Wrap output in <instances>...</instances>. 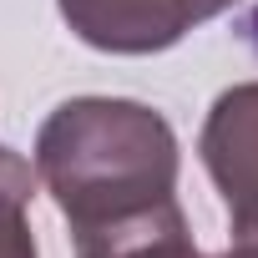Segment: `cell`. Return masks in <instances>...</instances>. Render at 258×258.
<instances>
[{
	"label": "cell",
	"mask_w": 258,
	"mask_h": 258,
	"mask_svg": "<svg viewBox=\"0 0 258 258\" xmlns=\"http://www.w3.org/2000/svg\"><path fill=\"white\" fill-rule=\"evenodd\" d=\"M76 258H208L192 233H187V213L182 203H162L147 213H132L121 223H101L86 233H71Z\"/></svg>",
	"instance_id": "obj_4"
},
{
	"label": "cell",
	"mask_w": 258,
	"mask_h": 258,
	"mask_svg": "<svg viewBox=\"0 0 258 258\" xmlns=\"http://www.w3.org/2000/svg\"><path fill=\"white\" fill-rule=\"evenodd\" d=\"M31 187H36L31 162L0 147V258H41L31 233Z\"/></svg>",
	"instance_id": "obj_5"
},
{
	"label": "cell",
	"mask_w": 258,
	"mask_h": 258,
	"mask_svg": "<svg viewBox=\"0 0 258 258\" xmlns=\"http://www.w3.org/2000/svg\"><path fill=\"white\" fill-rule=\"evenodd\" d=\"M76 41L111 56H152L218 21L238 0H56Z\"/></svg>",
	"instance_id": "obj_2"
},
{
	"label": "cell",
	"mask_w": 258,
	"mask_h": 258,
	"mask_svg": "<svg viewBox=\"0 0 258 258\" xmlns=\"http://www.w3.org/2000/svg\"><path fill=\"white\" fill-rule=\"evenodd\" d=\"M198 157L228 208L233 238H258V81H238L213 101Z\"/></svg>",
	"instance_id": "obj_3"
},
{
	"label": "cell",
	"mask_w": 258,
	"mask_h": 258,
	"mask_svg": "<svg viewBox=\"0 0 258 258\" xmlns=\"http://www.w3.org/2000/svg\"><path fill=\"white\" fill-rule=\"evenodd\" d=\"M177 132L132 96H71L36 132L31 172L56 198L71 233L121 223L177 198Z\"/></svg>",
	"instance_id": "obj_1"
}]
</instances>
